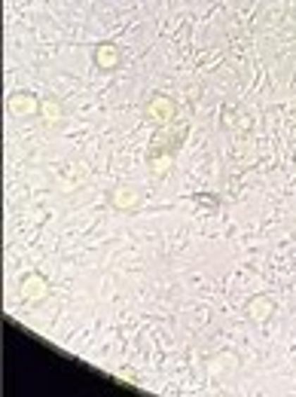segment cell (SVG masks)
<instances>
[{
  "mask_svg": "<svg viewBox=\"0 0 296 397\" xmlns=\"http://www.w3.org/2000/svg\"><path fill=\"white\" fill-rule=\"evenodd\" d=\"M92 61H95V68L98 71H116L119 64H123V49H119L116 43H98L95 46V52H92Z\"/></svg>",
  "mask_w": 296,
  "mask_h": 397,
  "instance_id": "5b68a950",
  "label": "cell"
},
{
  "mask_svg": "<svg viewBox=\"0 0 296 397\" xmlns=\"http://www.w3.org/2000/svg\"><path fill=\"white\" fill-rule=\"evenodd\" d=\"M110 205L116 211H123V214H135V211L144 205V196H141V190H135V187H113L110 190Z\"/></svg>",
  "mask_w": 296,
  "mask_h": 397,
  "instance_id": "277c9868",
  "label": "cell"
},
{
  "mask_svg": "<svg viewBox=\"0 0 296 397\" xmlns=\"http://www.w3.org/2000/svg\"><path fill=\"white\" fill-rule=\"evenodd\" d=\"M144 116L150 119L156 128H165V126L178 123V101H174L171 95H162V92H156L153 98H147Z\"/></svg>",
  "mask_w": 296,
  "mask_h": 397,
  "instance_id": "6da1fadb",
  "label": "cell"
},
{
  "mask_svg": "<svg viewBox=\"0 0 296 397\" xmlns=\"http://www.w3.org/2000/svg\"><path fill=\"white\" fill-rule=\"evenodd\" d=\"M40 101L43 98H37L34 92H13L6 101V107H9V114L18 116V119H27V116H40Z\"/></svg>",
  "mask_w": 296,
  "mask_h": 397,
  "instance_id": "3957f363",
  "label": "cell"
},
{
  "mask_svg": "<svg viewBox=\"0 0 296 397\" xmlns=\"http://www.w3.org/2000/svg\"><path fill=\"white\" fill-rule=\"evenodd\" d=\"M275 312H278V303H275L269 293H257V297H251V303H247V318L257 321V324H266Z\"/></svg>",
  "mask_w": 296,
  "mask_h": 397,
  "instance_id": "8992f818",
  "label": "cell"
},
{
  "mask_svg": "<svg viewBox=\"0 0 296 397\" xmlns=\"http://www.w3.org/2000/svg\"><path fill=\"white\" fill-rule=\"evenodd\" d=\"M174 156H178V153L150 147V150H147V165H150V171L156 174V178H165V174L171 171V165H174Z\"/></svg>",
  "mask_w": 296,
  "mask_h": 397,
  "instance_id": "52a82bcc",
  "label": "cell"
},
{
  "mask_svg": "<svg viewBox=\"0 0 296 397\" xmlns=\"http://www.w3.org/2000/svg\"><path fill=\"white\" fill-rule=\"evenodd\" d=\"M40 119H43L46 126H61L64 123V104L55 95L43 98L40 101Z\"/></svg>",
  "mask_w": 296,
  "mask_h": 397,
  "instance_id": "ba28073f",
  "label": "cell"
},
{
  "mask_svg": "<svg viewBox=\"0 0 296 397\" xmlns=\"http://www.w3.org/2000/svg\"><path fill=\"white\" fill-rule=\"evenodd\" d=\"M49 293H52V288H49V281H46L40 272H31V275H25V279L18 281V300L27 303V306L43 303Z\"/></svg>",
  "mask_w": 296,
  "mask_h": 397,
  "instance_id": "7a4b0ae2",
  "label": "cell"
},
{
  "mask_svg": "<svg viewBox=\"0 0 296 397\" xmlns=\"http://www.w3.org/2000/svg\"><path fill=\"white\" fill-rule=\"evenodd\" d=\"M192 202H196V205H208L211 211H217V199H214V196H205V199H202V196H192Z\"/></svg>",
  "mask_w": 296,
  "mask_h": 397,
  "instance_id": "9c48e42d",
  "label": "cell"
}]
</instances>
